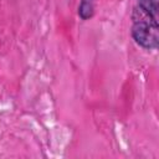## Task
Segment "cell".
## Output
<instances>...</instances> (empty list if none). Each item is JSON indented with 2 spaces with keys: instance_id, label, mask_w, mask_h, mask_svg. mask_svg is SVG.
I'll list each match as a JSON object with an SVG mask.
<instances>
[{
  "instance_id": "7a4b0ae2",
  "label": "cell",
  "mask_w": 159,
  "mask_h": 159,
  "mask_svg": "<svg viewBox=\"0 0 159 159\" xmlns=\"http://www.w3.org/2000/svg\"><path fill=\"white\" fill-rule=\"evenodd\" d=\"M94 15V0H81L78 5V16L82 20H89Z\"/></svg>"
},
{
  "instance_id": "6da1fadb",
  "label": "cell",
  "mask_w": 159,
  "mask_h": 159,
  "mask_svg": "<svg viewBox=\"0 0 159 159\" xmlns=\"http://www.w3.org/2000/svg\"><path fill=\"white\" fill-rule=\"evenodd\" d=\"M130 35L135 43L144 50H157L159 43V14H148L134 6Z\"/></svg>"
}]
</instances>
